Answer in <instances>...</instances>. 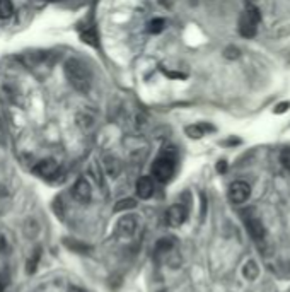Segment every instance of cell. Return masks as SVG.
<instances>
[{
  "mask_svg": "<svg viewBox=\"0 0 290 292\" xmlns=\"http://www.w3.org/2000/svg\"><path fill=\"white\" fill-rule=\"evenodd\" d=\"M65 75L73 89H77L78 92H87L91 89V72L77 58H70L65 62Z\"/></svg>",
  "mask_w": 290,
  "mask_h": 292,
  "instance_id": "6da1fadb",
  "label": "cell"
},
{
  "mask_svg": "<svg viewBox=\"0 0 290 292\" xmlns=\"http://www.w3.org/2000/svg\"><path fill=\"white\" fill-rule=\"evenodd\" d=\"M174 164H176V159L173 152L162 154L161 157H157L154 161V164H152V176L161 183L169 181L171 176L174 174Z\"/></svg>",
  "mask_w": 290,
  "mask_h": 292,
  "instance_id": "7a4b0ae2",
  "label": "cell"
},
{
  "mask_svg": "<svg viewBox=\"0 0 290 292\" xmlns=\"http://www.w3.org/2000/svg\"><path fill=\"white\" fill-rule=\"evenodd\" d=\"M261 21V14L254 6H249L239 19V33L243 38H253L256 35V26Z\"/></svg>",
  "mask_w": 290,
  "mask_h": 292,
  "instance_id": "3957f363",
  "label": "cell"
},
{
  "mask_svg": "<svg viewBox=\"0 0 290 292\" xmlns=\"http://www.w3.org/2000/svg\"><path fill=\"white\" fill-rule=\"evenodd\" d=\"M227 195H229V200L232 203H244L249 198V195H251V188L244 181H234L230 183Z\"/></svg>",
  "mask_w": 290,
  "mask_h": 292,
  "instance_id": "277c9868",
  "label": "cell"
},
{
  "mask_svg": "<svg viewBox=\"0 0 290 292\" xmlns=\"http://www.w3.org/2000/svg\"><path fill=\"white\" fill-rule=\"evenodd\" d=\"M184 221H186V208L183 205L176 203V205H171L168 208V212H166V222H168V226L179 227Z\"/></svg>",
  "mask_w": 290,
  "mask_h": 292,
  "instance_id": "5b68a950",
  "label": "cell"
},
{
  "mask_svg": "<svg viewBox=\"0 0 290 292\" xmlns=\"http://www.w3.org/2000/svg\"><path fill=\"white\" fill-rule=\"evenodd\" d=\"M72 193H73V197H75L77 202L87 203L91 200V195H92L91 184L87 183V179H84V178L77 179L75 184H73V188H72Z\"/></svg>",
  "mask_w": 290,
  "mask_h": 292,
  "instance_id": "8992f818",
  "label": "cell"
},
{
  "mask_svg": "<svg viewBox=\"0 0 290 292\" xmlns=\"http://www.w3.org/2000/svg\"><path fill=\"white\" fill-rule=\"evenodd\" d=\"M34 173L41 178H53L58 173V163L55 159H43L34 166Z\"/></svg>",
  "mask_w": 290,
  "mask_h": 292,
  "instance_id": "52a82bcc",
  "label": "cell"
},
{
  "mask_svg": "<svg viewBox=\"0 0 290 292\" xmlns=\"http://www.w3.org/2000/svg\"><path fill=\"white\" fill-rule=\"evenodd\" d=\"M137 229V219L134 216H125L118 222L116 226V234L120 237H130Z\"/></svg>",
  "mask_w": 290,
  "mask_h": 292,
  "instance_id": "ba28073f",
  "label": "cell"
},
{
  "mask_svg": "<svg viewBox=\"0 0 290 292\" xmlns=\"http://www.w3.org/2000/svg\"><path fill=\"white\" fill-rule=\"evenodd\" d=\"M137 195H139V198L142 200H147V198H150L152 195H154V181H152V178L149 176H142L139 181H137Z\"/></svg>",
  "mask_w": 290,
  "mask_h": 292,
  "instance_id": "9c48e42d",
  "label": "cell"
},
{
  "mask_svg": "<svg viewBox=\"0 0 290 292\" xmlns=\"http://www.w3.org/2000/svg\"><path fill=\"white\" fill-rule=\"evenodd\" d=\"M246 229L249 231L251 237H254L256 241L263 240L265 237V226L261 224V221L256 217H248L246 219Z\"/></svg>",
  "mask_w": 290,
  "mask_h": 292,
  "instance_id": "30bf717a",
  "label": "cell"
},
{
  "mask_svg": "<svg viewBox=\"0 0 290 292\" xmlns=\"http://www.w3.org/2000/svg\"><path fill=\"white\" fill-rule=\"evenodd\" d=\"M212 132V126H208V125H190V126H186V135H188L190 139H201L205 135V132Z\"/></svg>",
  "mask_w": 290,
  "mask_h": 292,
  "instance_id": "8fae6325",
  "label": "cell"
},
{
  "mask_svg": "<svg viewBox=\"0 0 290 292\" xmlns=\"http://www.w3.org/2000/svg\"><path fill=\"white\" fill-rule=\"evenodd\" d=\"M174 246H176L174 237H161L155 245V255H166V253H169Z\"/></svg>",
  "mask_w": 290,
  "mask_h": 292,
  "instance_id": "7c38bea8",
  "label": "cell"
},
{
  "mask_svg": "<svg viewBox=\"0 0 290 292\" xmlns=\"http://www.w3.org/2000/svg\"><path fill=\"white\" fill-rule=\"evenodd\" d=\"M243 275H244L246 280H251V282L256 280L258 275H259V269H258L256 261H253V260L246 261L244 267H243Z\"/></svg>",
  "mask_w": 290,
  "mask_h": 292,
  "instance_id": "4fadbf2b",
  "label": "cell"
},
{
  "mask_svg": "<svg viewBox=\"0 0 290 292\" xmlns=\"http://www.w3.org/2000/svg\"><path fill=\"white\" fill-rule=\"evenodd\" d=\"M104 166H106V171L110 176H116V174L120 173V163H118V159L113 157V155H106Z\"/></svg>",
  "mask_w": 290,
  "mask_h": 292,
  "instance_id": "5bb4252c",
  "label": "cell"
},
{
  "mask_svg": "<svg viewBox=\"0 0 290 292\" xmlns=\"http://www.w3.org/2000/svg\"><path fill=\"white\" fill-rule=\"evenodd\" d=\"M14 14L12 0H0V19H9Z\"/></svg>",
  "mask_w": 290,
  "mask_h": 292,
  "instance_id": "9a60e30c",
  "label": "cell"
},
{
  "mask_svg": "<svg viewBox=\"0 0 290 292\" xmlns=\"http://www.w3.org/2000/svg\"><path fill=\"white\" fill-rule=\"evenodd\" d=\"M137 202L134 198H125V200H120L115 205V212H126V210H131V208H135Z\"/></svg>",
  "mask_w": 290,
  "mask_h": 292,
  "instance_id": "2e32d148",
  "label": "cell"
},
{
  "mask_svg": "<svg viewBox=\"0 0 290 292\" xmlns=\"http://www.w3.org/2000/svg\"><path fill=\"white\" fill-rule=\"evenodd\" d=\"M164 28H166V22H164V19H161V17L152 19L149 22V33H152V35H159Z\"/></svg>",
  "mask_w": 290,
  "mask_h": 292,
  "instance_id": "e0dca14e",
  "label": "cell"
},
{
  "mask_svg": "<svg viewBox=\"0 0 290 292\" xmlns=\"http://www.w3.org/2000/svg\"><path fill=\"white\" fill-rule=\"evenodd\" d=\"M81 38H82V41L84 43H87V45H92V46H97V36H96V33L94 31H84L81 35Z\"/></svg>",
  "mask_w": 290,
  "mask_h": 292,
  "instance_id": "ac0fdd59",
  "label": "cell"
},
{
  "mask_svg": "<svg viewBox=\"0 0 290 292\" xmlns=\"http://www.w3.org/2000/svg\"><path fill=\"white\" fill-rule=\"evenodd\" d=\"M280 163H282V166L285 169H288L290 171V147L283 149L282 152H280Z\"/></svg>",
  "mask_w": 290,
  "mask_h": 292,
  "instance_id": "d6986e66",
  "label": "cell"
},
{
  "mask_svg": "<svg viewBox=\"0 0 290 292\" xmlns=\"http://www.w3.org/2000/svg\"><path fill=\"white\" fill-rule=\"evenodd\" d=\"M224 55H225V58H229V60H235V58H239L241 53L235 46H227L224 51Z\"/></svg>",
  "mask_w": 290,
  "mask_h": 292,
  "instance_id": "ffe728a7",
  "label": "cell"
},
{
  "mask_svg": "<svg viewBox=\"0 0 290 292\" xmlns=\"http://www.w3.org/2000/svg\"><path fill=\"white\" fill-rule=\"evenodd\" d=\"M290 108V101H283V103H280V104H277L275 106V113L277 115H282V113H285Z\"/></svg>",
  "mask_w": 290,
  "mask_h": 292,
  "instance_id": "44dd1931",
  "label": "cell"
},
{
  "mask_svg": "<svg viewBox=\"0 0 290 292\" xmlns=\"http://www.w3.org/2000/svg\"><path fill=\"white\" fill-rule=\"evenodd\" d=\"M164 74L171 77V79H184V74H181V72H171V70H164Z\"/></svg>",
  "mask_w": 290,
  "mask_h": 292,
  "instance_id": "7402d4cb",
  "label": "cell"
},
{
  "mask_svg": "<svg viewBox=\"0 0 290 292\" xmlns=\"http://www.w3.org/2000/svg\"><path fill=\"white\" fill-rule=\"evenodd\" d=\"M157 2H159V6L166 7V9H171L174 6V0H157Z\"/></svg>",
  "mask_w": 290,
  "mask_h": 292,
  "instance_id": "603a6c76",
  "label": "cell"
},
{
  "mask_svg": "<svg viewBox=\"0 0 290 292\" xmlns=\"http://www.w3.org/2000/svg\"><path fill=\"white\" fill-rule=\"evenodd\" d=\"M225 169H227V163H225V161H219V163H217V171L219 173H225Z\"/></svg>",
  "mask_w": 290,
  "mask_h": 292,
  "instance_id": "cb8c5ba5",
  "label": "cell"
},
{
  "mask_svg": "<svg viewBox=\"0 0 290 292\" xmlns=\"http://www.w3.org/2000/svg\"><path fill=\"white\" fill-rule=\"evenodd\" d=\"M0 292H4V287H2V284H0Z\"/></svg>",
  "mask_w": 290,
  "mask_h": 292,
  "instance_id": "d4e9b609",
  "label": "cell"
}]
</instances>
